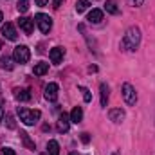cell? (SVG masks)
Masks as SVG:
<instances>
[{
    "label": "cell",
    "mask_w": 155,
    "mask_h": 155,
    "mask_svg": "<svg viewBox=\"0 0 155 155\" xmlns=\"http://www.w3.org/2000/svg\"><path fill=\"white\" fill-rule=\"evenodd\" d=\"M35 22H36L38 29L43 35H47V33L52 29V18H51L49 15H45V13H38V15L35 16Z\"/></svg>",
    "instance_id": "obj_5"
},
{
    "label": "cell",
    "mask_w": 155,
    "mask_h": 155,
    "mask_svg": "<svg viewBox=\"0 0 155 155\" xmlns=\"http://www.w3.org/2000/svg\"><path fill=\"white\" fill-rule=\"evenodd\" d=\"M83 119V110H81V107H74L72 108V112H71V123H79Z\"/></svg>",
    "instance_id": "obj_15"
},
{
    "label": "cell",
    "mask_w": 155,
    "mask_h": 155,
    "mask_svg": "<svg viewBox=\"0 0 155 155\" xmlns=\"http://www.w3.org/2000/svg\"><path fill=\"white\" fill-rule=\"evenodd\" d=\"M79 90L83 92V99H85L87 103H90V101H92V94H90V90L85 88V87H79Z\"/></svg>",
    "instance_id": "obj_22"
},
{
    "label": "cell",
    "mask_w": 155,
    "mask_h": 155,
    "mask_svg": "<svg viewBox=\"0 0 155 155\" xmlns=\"http://www.w3.org/2000/svg\"><path fill=\"white\" fill-rule=\"evenodd\" d=\"M121 94H123V97H124V101H126L128 107H134V105L137 103V92H135V88H134L130 83H123Z\"/></svg>",
    "instance_id": "obj_4"
},
{
    "label": "cell",
    "mask_w": 155,
    "mask_h": 155,
    "mask_svg": "<svg viewBox=\"0 0 155 155\" xmlns=\"http://www.w3.org/2000/svg\"><path fill=\"white\" fill-rule=\"evenodd\" d=\"M99 92H101V107H107V103H108V87L105 83H101Z\"/></svg>",
    "instance_id": "obj_17"
},
{
    "label": "cell",
    "mask_w": 155,
    "mask_h": 155,
    "mask_svg": "<svg viewBox=\"0 0 155 155\" xmlns=\"http://www.w3.org/2000/svg\"><path fill=\"white\" fill-rule=\"evenodd\" d=\"M132 2H134V5H135V7H139V5H143V4H144V0H132Z\"/></svg>",
    "instance_id": "obj_28"
},
{
    "label": "cell",
    "mask_w": 155,
    "mask_h": 155,
    "mask_svg": "<svg viewBox=\"0 0 155 155\" xmlns=\"http://www.w3.org/2000/svg\"><path fill=\"white\" fill-rule=\"evenodd\" d=\"M29 58H31V51L27 45H16L13 49V60L16 63H27Z\"/></svg>",
    "instance_id": "obj_3"
},
{
    "label": "cell",
    "mask_w": 155,
    "mask_h": 155,
    "mask_svg": "<svg viewBox=\"0 0 155 155\" xmlns=\"http://www.w3.org/2000/svg\"><path fill=\"white\" fill-rule=\"evenodd\" d=\"M79 139H81V143H85V144H88V141H90V135H88V134H87V132H83V134H81V137H79Z\"/></svg>",
    "instance_id": "obj_25"
},
{
    "label": "cell",
    "mask_w": 155,
    "mask_h": 155,
    "mask_svg": "<svg viewBox=\"0 0 155 155\" xmlns=\"http://www.w3.org/2000/svg\"><path fill=\"white\" fill-rule=\"evenodd\" d=\"M105 9H107V13H110V15H117V13H119L117 4L114 2V0H108V2L105 4Z\"/></svg>",
    "instance_id": "obj_20"
},
{
    "label": "cell",
    "mask_w": 155,
    "mask_h": 155,
    "mask_svg": "<svg viewBox=\"0 0 155 155\" xmlns=\"http://www.w3.org/2000/svg\"><path fill=\"white\" fill-rule=\"evenodd\" d=\"M47 153L49 155H60V144L56 141H49L47 143Z\"/></svg>",
    "instance_id": "obj_18"
},
{
    "label": "cell",
    "mask_w": 155,
    "mask_h": 155,
    "mask_svg": "<svg viewBox=\"0 0 155 155\" xmlns=\"http://www.w3.org/2000/svg\"><path fill=\"white\" fill-rule=\"evenodd\" d=\"M2 155H16V153H15V150H11V148H4V150H2Z\"/></svg>",
    "instance_id": "obj_26"
},
{
    "label": "cell",
    "mask_w": 155,
    "mask_h": 155,
    "mask_svg": "<svg viewBox=\"0 0 155 155\" xmlns=\"http://www.w3.org/2000/svg\"><path fill=\"white\" fill-rule=\"evenodd\" d=\"M0 67H2L4 71H13V69H15V63H13V60H11L9 56H2V58H0Z\"/></svg>",
    "instance_id": "obj_16"
},
{
    "label": "cell",
    "mask_w": 155,
    "mask_h": 155,
    "mask_svg": "<svg viewBox=\"0 0 155 155\" xmlns=\"http://www.w3.org/2000/svg\"><path fill=\"white\" fill-rule=\"evenodd\" d=\"M124 110L123 108H112L110 112H108V117H110V121H114L116 124H119V123H123L124 121Z\"/></svg>",
    "instance_id": "obj_11"
},
{
    "label": "cell",
    "mask_w": 155,
    "mask_h": 155,
    "mask_svg": "<svg viewBox=\"0 0 155 155\" xmlns=\"http://www.w3.org/2000/svg\"><path fill=\"white\" fill-rule=\"evenodd\" d=\"M18 24H20V29H22L25 35H31V33H33V29H35V20H33V18L22 16V18L18 20Z\"/></svg>",
    "instance_id": "obj_7"
},
{
    "label": "cell",
    "mask_w": 155,
    "mask_h": 155,
    "mask_svg": "<svg viewBox=\"0 0 155 155\" xmlns=\"http://www.w3.org/2000/svg\"><path fill=\"white\" fill-rule=\"evenodd\" d=\"M112 155H117V153H112Z\"/></svg>",
    "instance_id": "obj_33"
},
{
    "label": "cell",
    "mask_w": 155,
    "mask_h": 155,
    "mask_svg": "<svg viewBox=\"0 0 155 155\" xmlns=\"http://www.w3.org/2000/svg\"><path fill=\"white\" fill-rule=\"evenodd\" d=\"M49 71V63H43V61H40L35 65V69H33V74L35 76H43L45 72Z\"/></svg>",
    "instance_id": "obj_14"
},
{
    "label": "cell",
    "mask_w": 155,
    "mask_h": 155,
    "mask_svg": "<svg viewBox=\"0 0 155 155\" xmlns=\"http://www.w3.org/2000/svg\"><path fill=\"white\" fill-rule=\"evenodd\" d=\"M90 24H101V20H103V11L101 9H92L90 13H88V18H87Z\"/></svg>",
    "instance_id": "obj_12"
},
{
    "label": "cell",
    "mask_w": 155,
    "mask_h": 155,
    "mask_svg": "<svg viewBox=\"0 0 155 155\" xmlns=\"http://www.w3.org/2000/svg\"><path fill=\"white\" fill-rule=\"evenodd\" d=\"M61 2H63V0H52V7H54V9H58V7L61 5Z\"/></svg>",
    "instance_id": "obj_27"
},
{
    "label": "cell",
    "mask_w": 155,
    "mask_h": 155,
    "mask_svg": "<svg viewBox=\"0 0 155 155\" xmlns=\"http://www.w3.org/2000/svg\"><path fill=\"white\" fill-rule=\"evenodd\" d=\"M16 7H18V11H20V13H25V11L29 9V2H27V0H20Z\"/></svg>",
    "instance_id": "obj_23"
},
{
    "label": "cell",
    "mask_w": 155,
    "mask_h": 155,
    "mask_svg": "<svg viewBox=\"0 0 155 155\" xmlns=\"http://www.w3.org/2000/svg\"><path fill=\"white\" fill-rule=\"evenodd\" d=\"M2 20H4V15H2V11H0V24H2Z\"/></svg>",
    "instance_id": "obj_31"
},
{
    "label": "cell",
    "mask_w": 155,
    "mask_h": 155,
    "mask_svg": "<svg viewBox=\"0 0 155 155\" xmlns=\"http://www.w3.org/2000/svg\"><path fill=\"white\" fill-rule=\"evenodd\" d=\"M2 35L5 36L7 40H11V41H15V40L18 38V35H16V29H15V25L13 24H4L2 25Z\"/></svg>",
    "instance_id": "obj_8"
},
{
    "label": "cell",
    "mask_w": 155,
    "mask_h": 155,
    "mask_svg": "<svg viewBox=\"0 0 155 155\" xmlns=\"http://www.w3.org/2000/svg\"><path fill=\"white\" fill-rule=\"evenodd\" d=\"M20 139L24 141V144H25L29 150H35V141H31V137H29L27 132H20Z\"/></svg>",
    "instance_id": "obj_19"
},
{
    "label": "cell",
    "mask_w": 155,
    "mask_h": 155,
    "mask_svg": "<svg viewBox=\"0 0 155 155\" xmlns=\"http://www.w3.org/2000/svg\"><path fill=\"white\" fill-rule=\"evenodd\" d=\"M88 5H90L88 0H78L76 2V11L78 13H85V11L88 9Z\"/></svg>",
    "instance_id": "obj_21"
},
{
    "label": "cell",
    "mask_w": 155,
    "mask_h": 155,
    "mask_svg": "<svg viewBox=\"0 0 155 155\" xmlns=\"http://www.w3.org/2000/svg\"><path fill=\"white\" fill-rule=\"evenodd\" d=\"M41 155H49V153H41Z\"/></svg>",
    "instance_id": "obj_32"
},
{
    "label": "cell",
    "mask_w": 155,
    "mask_h": 155,
    "mask_svg": "<svg viewBox=\"0 0 155 155\" xmlns=\"http://www.w3.org/2000/svg\"><path fill=\"white\" fill-rule=\"evenodd\" d=\"M18 116H20V121L27 126H33L38 123V119L41 117V112L40 110H29V108H24V107H18Z\"/></svg>",
    "instance_id": "obj_2"
},
{
    "label": "cell",
    "mask_w": 155,
    "mask_h": 155,
    "mask_svg": "<svg viewBox=\"0 0 155 155\" xmlns=\"http://www.w3.org/2000/svg\"><path fill=\"white\" fill-rule=\"evenodd\" d=\"M15 97L18 101H29L31 99V92H29V88H16L15 90Z\"/></svg>",
    "instance_id": "obj_13"
},
{
    "label": "cell",
    "mask_w": 155,
    "mask_h": 155,
    "mask_svg": "<svg viewBox=\"0 0 155 155\" xmlns=\"http://www.w3.org/2000/svg\"><path fill=\"white\" fill-rule=\"evenodd\" d=\"M5 124H7V128H11V130H13V128L16 126V124H15V117H13V116H5Z\"/></svg>",
    "instance_id": "obj_24"
},
{
    "label": "cell",
    "mask_w": 155,
    "mask_h": 155,
    "mask_svg": "<svg viewBox=\"0 0 155 155\" xmlns=\"http://www.w3.org/2000/svg\"><path fill=\"white\" fill-rule=\"evenodd\" d=\"M63 56H65V49H63V47H54V49H51V52H49V58H51L52 63H60V61L63 60Z\"/></svg>",
    "instance_id": "obj_10"
},
{
    "label": "cell",
    "mask_w": 155,
    "mask_h": 155,
    "mask_svg": "<svg viewBox=\"0 0 155 155\" xmlns=\"http://www.w3.org/2000/svg\"><path fill=\"white\" fill-rule=\"evenodd\" d=\"M4 119V105H2V101H0V121Z\"/></svg>",
    "instance_id": "obj_29"
},
{
    "label": "cell",
    "mask_w": 155,
    "mask_h": 155,
    "mask_svg": "<svg viewBox=\"0 0 155 155\" xmlns=\"http://www.w3.org/2000/svg\"><path fill=\"white\" fill-rule=\"evenodd\" d=\"M56 126H58V132H61V134L69 132V128H71V117L67 116V114H61V116L58 117Z\"/></svg>",
    "instance_id": "obj_9"
},
{
    "label": "cell",
    "mask_w": 155,
    "mask_h": 155,
    "mask_svg": "<svg viewBox=\"0 0 155 155\" xmlns=\"http://www.w3.org/2000/svg\"><path fill=\"white\" fill-rule=\"evenodd\" d=\"M141 43V31L139 27H130L126 33H124V38H123V47L126 51H135Z\"/></svg>",
    "instance_id": "obj_1"
},
{
    "label": "cell",
    "mask_w": 155,
    "mask_h": 155,
    "mask_svg": "<svg viewBox=\"0 0 155 155\" xmlns=\"http://www.w3.org/2000/svg\"><path fill=\"white\" fill-rule=\"evenodd\" d=\"M47 2H49V0H36L38 5H47Z\"/></svg>",
    "instance_id": "obj_30"
},
{
    "label": "cell",
    "mask_w": 155,
    "mask_h": 155,
    "mask_svg": "<svg viewBox=\"0 0 155 155\" xmlns=\"http://www.w3.org/2000/svg\"><path fill=\"white\" fill-rule=\"evenodd\" d=\"M43 96H45V99L51 101V103L56 101V99H58V85H56V83H49V85L45 87Z\"/></svg>",
    "instance_id": "obj_6"
}]
</instances>
